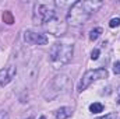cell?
I'll return each instance as SVG.
<instances>
[{"mask_svg":"<svg viewBox=\"0 0 120 119\" xmlns=\"http://www.w3.org/2000/svg\"><path fill=\"white\" fill-rule=\"evenodd\" d=\"M101 6H102V1H96V0L75 1L71 4L67 13V21L71 25H82L90 20V17Z\"/></svg>","mask_w":120,"mask_h":119,"instance_id":"6da1fadb","label":"cell"},{"mask_svg":"<svg viewBox=\"0 0 120 119\" xmlns=\"http://www.w3.org/2000/svg\"><path fill=\"white\" fill-rule=\"evenodd\" d=\"M73 53H74V46L73 45L64 44V42H56L50 48L49 59H50V63L57 69V67L67 64L73 59Z\"/></svg>","mask_w":120,"mask_h":119,"instance_id":"7a4b0ae2","label":"cell"},{"mask_svg":"<svg viewBox=\"0 0 120 119\" xmlns=\"http://www.w3.org/2000/svg\"><path fill=\"white\" fill-rule=\"evenodd\" d=\"M57 16L56 11V3L53 1H38L34 6V23L39 24V25H45L48 24L50 20H53Z\"/></svg>","mask_w":120,"mask_h":119,"instance_id":"3957f363","label":"cell"},{"mask_svg":"<svg viewBox=\"0 0 120 119\" xmlns=\"http://www.w3.org/2000/svg\"><path fill=\"white\" fill-rule=\"evenodd\" d=\"M67 86H68V77L64 74H57L48 86L46 91L43 92V97L46 99H53L59 97L60 94H63L67 88Z\"/></svg>","mask_w":120,"mask_h":119,"instance_id":"277c9868","label":"cell"},{"mask_svg":"<svg viewBox=\"0 0 120 119\" xmlns=\"http://www.w3.org/2000/svg\"><path fill=\"white\" fill-rule=\"evenodd\" d=\"M108 77V70L103 69V67H99V69H95V70H88L81 81H80V86H78V91H84L90 87L91 84L96 80H102V79H106Z\"/></svg>","mask_w":120,"mask_h":119,"instance_id":"5b68a950","label":"cell"},{"mask_svg":"<svg viewBox=\"0 0 120 119\" xmlns=\"http://www.w3.org/2000/svg\"><path fill=\"white\" fill-rule=\"evenodd\" d=\"M45 27H46V30L49 31L50 34H53V35H56V36L64 34V31H66V24H64V21H63L60 17H57V16H56L53 20H50L48 24H45Z\"/></svg>","mask_w":120,"mask_h":119,"instance_id":"8992f818","label":"cell"},{"mask_svg":"<svg viewBox=\"0 0 120 119\" xmlns=\"http://www.w3.org/2000/svg\"><path fill=\"white\" fill-rule=\"evenodd\" d=\"M24 39L30 45H46L48 44V36L45 34L39 32H32V31H25Z\"/></svg>","mask_w":120,"mask_h":119,"instance_id":"52a82bcc","label":"cell"},{"mask_svg":"<svg viewBox=\"0 0 120 119\" xmlns=\"http://www.w3.org/2000/svg\"><path fill=\"white\" fill-rule=\"evenodd\" d=\"M15 73H17L15 66H8V67H4V69H0V87L8 84L14 79Z\"/></svg>","mask_w":120,"mask_h":119,"instance_id":"ba28073f","label":"cell"},{"mask_svg":"<svg viewBox=\"0 0 120 119\" xmlns=\"http://www.w3.org/2000/svg\"><path fill=\"white\" fill-rule=\"evenodd\" d=\"M71 114H73L71 108H68V107H63V108H59V109L56 111L55 116H56V119H68L70 116H71Z\"/></svg>","mask_w":120,"mask_h":119,"instance_id":"9c48e42d","label":"cell"},{"mask_svg":"<svg viewBox=\"0 0 120 119\" xmlns=\"http://www.w3.org/2000/svg\"><path fill=\"white\" fill-rule=\"evenodd\" d=\"M90 111L92 114H99V112L103 111V105H102L101 102H94V104L90 105Z\"/></svg>","mask_w":120,"mask_h":119,"instance_id":"30bf717a","label":"cell"},{"mask_svg":"<svg viewBox=\"0 0 120 119\" xmlns=\"http://www.w3.org/2000/svg\"><path fill=\"white\" fill-rule=\"evenodd\" d=\"M101 34H102V28H94V30L90 31V39L91 41H96L99 36H101Z\"/></svg>","mask_w":120,"mask_h":119,"instance_id":"8fae6325","label":"cell"},{"mask_svg":"<svg viewBox=\"0 0 120 119\" xmlns=\"http://www.w3.org/2000/svg\"><path fill=\"white\" fill-rule=\"evenodd\" d=\"M3 21L7 23V24H13V23H14L13 14H11L10 11H4V13H3Z\"/></svg>","mask_w":120,"mask_h":119,"instance_id":"7c38bea8","label":"cell"},{"mask_svg":"<svg viewBox=\"0 0 120 119\" xmlns=\"http://www.w3.org/2000/svg\"><path fill=\"white\" fill-rule=\"evenodd\" d=\"M119 25H120V18H112L110 23H109V27H110V28H116V27H119Z\"/></svg>","mask_w":120,"mask_h":119,"instance_id":"4fadbf2b","label":"cell"},{"mask_svg":"<svg viewBox=\"0 0 120 119\" xmlns=\"http://www.w3.org/2000/svg\"><path fill=\"white\" fill-rule=\"evenodd\" d=\"M116 118H117L116 112H110V114H108L105 116H101V118H98V119H116Z\"/></svg>","mask_w":120,"mask_h":119,"instance_id":"5bb4252c","label":"cell"},{"mask_svg":"<svg viewBox=\"0 0 120 119\" xmlns=\"http://www.w3.org/2000/svg\"><path fill=\"white\" fill-rule=\"evenodd\" d=\"M98 58H99V49L96 48V49H94V51H92V53H91V59L96 60Z\"/></svg>","mask_w":120,"mask_h":119,"instance_id":"9a60e30c","label":"cell"},{"mask_svg":"<svg viewBox=\"0 0 120 119\" xmlns=\"http://www.w3.org/2000/svg\"><path fill=\"white\" fill-rule=\"evenodd\" d=\"M113 71H115V74H120V62H116L113 64Z\"/></svg>","mask_w":120,"mask_h":119,"instance_id":"2e32d148","label":"cell"},{"mask_svg":"<svg viewBox=\"0 0 120 119\" xmlns=\"http://www.w3.org/2000/svg\"><path fill=\"white\" fill-rule=\"evenodd\" d=\"M0 119H8L7 112H1V111H0Z\"/></svg>","mask_w":120,"mask_h":119,"instance_id":"e0dca14e","label":"cell"},{"mask_svg":"<svg viewBox=\"0 0 120 119\" xmlns=\"http://www.w3.org/2000/svg\"><path fill=\"white\" fill-rule=\"evenodd\" d=\"M117 94H119V102H120V86H119V88H117Z\"/></svg>","mask_w":120,"mask_h":119,"instance_id":"ac0fdd59","label":"cell"},{"mask_svg":"<svg viewBox=\"0 0 120 119\" xmlns=\"http://www.w3.org/2000/svg\"><path fill=\"white\" fill-rule=\"evenodd\" d=\"M39 119H46V118H45V116H41V118H39Z\"/></svg>","mask_w":120,"mask_h":119,"instance_id":"d6986e66","label":"cell"}]
</instances>
